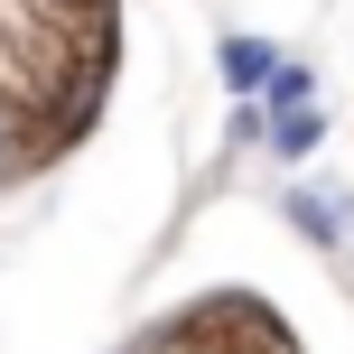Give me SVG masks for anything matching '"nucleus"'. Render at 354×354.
<instances>
[{
  "mask_svg": "<svg viewBox=\"0 0 354 354\" xmlns=\"http://www.w3.org/2000/svg\"><path fill=\"white\" fill-rule=\"evenodd\" d=\"M270 75H280V56H270L261 37H224V84L252 93V84H270Z\"/></svg>",
  "mask_w": 354,
  "mask_h": 354,
  "instance_id": "f257e3e1",
  "label": "nucleus"
},
{
  "mask_svg": "<svg viewBox=\"0 0 354 354\" xmlns=\"http://www.w3.org/2000/svg\"><path fill=\"white\" fill-rule=\"evenodd\" d=\"M289 214H299V224L317 233V243H336V233H345V224H336V214H345L336 196H289Z\"/></svg>",
  "mask_w": 354,
  "mask_h": 354,
  "instance_id": "f03ea898",
  "label": "nucleus"
},
{
  "mask_svg": "<svg viewBox=\"0 0 354 354\" xmlns=\"http://www.w3.org/2000/svg\"><path fill=\"white\" fill-rule=\"evenodd\" d=\"M308 93H317V84H308V66H280V75H270V103H280V112H299Z\"/></svg>",
  "mask_w": 354,
  "mask_h": 354,
  "instance_id": "7ed1b4c3",
  "label": "nucleus"
},
{
  "mask_svg": "<svg viewBox=\"0 0 354 354\" xmlns=\"http://www.w3.org/2000/svg\"><path fill=\"white\" fill-rule=\"evenodd\" d=\"M308 140H317V112H308V103H299V112H280V149H289V159H299Z\"/></svg>",
  "mask_w": 354,
  "mask_h": 354,
  "instance_id": "20e7f679",
  "label": "nucleus"
}]
</instances>
